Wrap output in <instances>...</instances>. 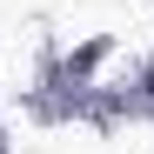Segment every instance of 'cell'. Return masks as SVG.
Returning <instances> with one entry per match:
<instances>
[{
  "label": "cell",
  "instance_id": "6da1fadb",
  "mask_svg": "<svg viewBox=\"0 0 154 154\" xmlns=\"http://www.w3.org/2000/svg\"><path fill=\"white\" fill-rule=\"evenodd\" d=\"M147 87H154V74H147Z\"/></svg>",
  "mask_w": 154,
  "mask_h": 154
}]
</instances>
